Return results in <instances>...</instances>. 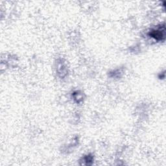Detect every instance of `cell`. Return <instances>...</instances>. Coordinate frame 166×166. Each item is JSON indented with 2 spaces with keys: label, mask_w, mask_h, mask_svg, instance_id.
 <instances>
[{
  "label": "cell",
  "mask_w": 166,
  "mask_h": 166,
  "mask_svg": "<svg viewBox=\"0 0 166 166\" xmlns=\"http://www.w3.org/2000/svg\"><path fill=\"white\" fill-rule=\"evenodd\" d=\"M164 32H165L164 27L163 29L161 28L154 30L151 32V36L152 37H154L155 38V39L162 40V38L164 37Z\"/></svg>",
  "instance_id": "cell-1"
}]
</instances>
